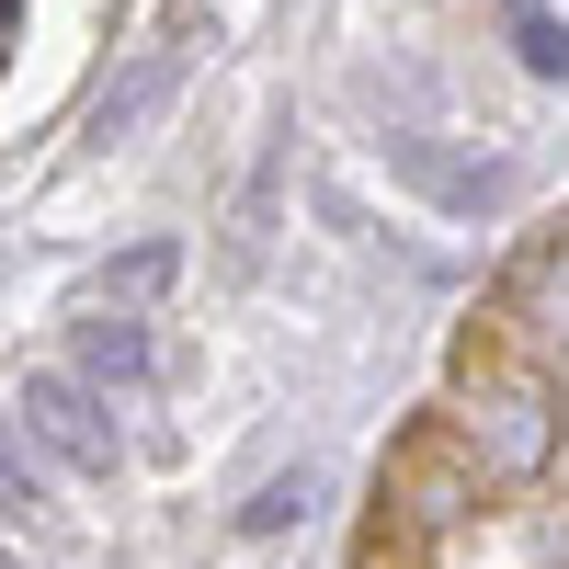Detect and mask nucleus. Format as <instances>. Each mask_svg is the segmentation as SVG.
<instances>
[{
    "mask_svg": "<svg viewBox=\"0 0 569 569\" xmlns=\"http://www.w3.org/2000/svg\"><path fill=\"white\" fill-rule=\"evenodd\" d=\"M12 410H23V433L58 456V467H80V479H114V421L91 410L80 376H23V399H12Z\"/></svg>",
    "mask_w": 569,
    "mask_h": 569,
    "instance_id": "1",
    "label": "nucleus"
},
{
    "mask_svg": "<svg viewBox=\"0 0 569 569\" xmlns=\"http://www.w3.org/2000/svg\"><path fill=\"white\" fill-rule=\"evenodd\" d=\"M547 445H558V410H547V388H490L479 399V456H490V479H536L547 467Z\"/></svg>",
    "mask_w": 569,
    "mask_h": 569,
    "instance_id": "2",
    "label": "nucleus"
},
{
    "mask_svg": "<svg viewBox=\"0 0 569 569\" xmlns=\"http://www.w3.org/2000/svg\"><path fill=\"white\" fill-rule=\"evenodd\" d=\"M182 91V46H149V58H137L103 103H91V149H126V137H149V114Z\"/></svg>",
    "mask_w": 569,
    "mask_h": 569,
    "instance_id": "3",
    "label": "nucleus"
},
{
    "mask_svg": "<svg viewBox=\"0 0 569 569\" xmlns=\"http://www.w3.org/2000/svg\"><path fill=\"white\" fill-rule=\"evenodd\" d=\"M80 376H149V330H137V308L80 319Z\"/></svg>",
    "mask_w": 569,
    "mask_h": 569,
    "instance_id": "4",
    "label": "nucleus"
},
{
    "mask_svg": "<svg viewBox=\"0 0 569 569\" xmlns=\"http://www.w3.org/2000/svg\"><path fill=\"white\" fill-rule=\"evenodd\" d=\"M308 512H319V467H273L240 501V536H284V525H308Z\"/></svg>",
    "mask_w": 569,
    "mask_h": 569,
    "instance_id": "5",
    "label": "nucleus"
},
{
    "mask_svg": "<svg viewBox=\"0 0 569 569\" xmlns=\"http://www.w3.org/2000/svg\"><path fill=\"white\" fill-rule=\"evenodd\" d=\"M501 12H512V46H525V69H536V80H569V23L547 12V0H501Z\"/></svg>",
    "mask_w": 569,
    "mask_h": 569,
    "instance_id": "6",
    "label": "nucleus"
},
{
    "mask_svg": "<svg viewBox=\"0 0 569 569\" xmlns=\"http://www.w3.org/2000/svg\"><path fill=\"white\" fill-rule=\"evenodd\" d=\"M171 284V240H149V251H126L114 273H103V308H137V297H160Z\"/></svg>",
    "mask_w": 569,
    "mask_h": 569,
    "instance_id": "7",
    "label": "nucleus"
},
{
    "mask_svg": "<svg viewBox=\"0 0 569 569\" xmlns=\"http://www.w3.org/2000/svg\"><path fill=\"white\" fill-rule=\"evenodd\" d=\"M525 308H536V330H547V342L569 353V251H547V262H536V284H525Z\"/></svg>",
    "mask_w": 569,
    "mask_h": 569,
    "instance_id": "8",
    "label": "nucleus"
},
{
    "mask_svg": "<svg viewBox=\"0 0 569 569\" xmlns=\"http://www.w3.org/2000/svg\"><path fill=\"white\" fill-rule=\"evenodd\" d=\"M23 501H46V490H34V467H23L12 445H0V512H23Z\"/></svg>",
    "mask_w": 569,
    "mask_h": 569,
    "instance_id": "9",
    "label": "nucleus"
},
{
    "mask_svg": "<svg viewBox=\"0 0 569 569\" xmlns=\"http://www.w3.org/2000/svg\"><path fill=\"white\" fill-rule=\"evenodd\" d=\"M0 23H12V0H0Z\"/></svg>",
    "mask_w": 569,
    "mask_h": 569,
    "instance_id": "10",
    "label": "nucleus"
}]
</instances>
